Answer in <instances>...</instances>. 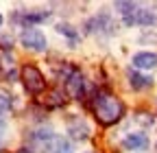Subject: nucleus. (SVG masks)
<instances>
[{"label": "nucleus", "mask_w": 157, "mask_h": 153, "mask_svg": "<svg viewBox=\"0 0 157 153\" xmlns=\"http://www.w3.org/2000/svg\"><path fill=\"white\" fill-rule=\"evenodd\" d=\"M94 116L101 125H116L124 116V105L109 92H98L94 101Z\"/></svg>", "instance_id": "obj_1"}, {"label": "nucleus", "mask_w": 157, "mask_h": 153, "mask_svg": "<svg viewBox=\"0 0 157 153\" xmlns=\"http://www.w3.org/2000/svg\"><path fill=\"white\" fill-rule=\"evenodd\" d=\"M131 64L135 70H153V68H157V53H151V50L135 53Z\"/></svg>", "instance_id": "obj_7"}, {"label": "nucleus", "mask_w": 157, "mask_h": 153, "mask_svg": "<svg viewBox=\"0 0 157 153\" xmlns=\"http://www.w3.org/2000/svg\"><path fill=\"white\" fill-rule=\"evenodd\" d=\"M135 120L140 123V125H144L146 129H153V127H157V120H155V116H151V114H144V112H140L135 116Z\"/></svg>", "instance_id": "obj_14"}, {"label": "nucleus", "mask_w": 157, "mask_h": 153, "mask_svg": "<svg viewBox=\"0 0 157 153\" xmlns=\"http://www.w3.org/2000/svg\"><path fill=\"white\" fill-rule=\"evenodd\" d=\"M5 109H11V99L5 92H0V112H5Z\"/></svg>", "instance_id": "obj_16"}, {"label": "nucleus", "mask_w": 157, "mask_h": 153, "mask_svg": "<svg viewBox=\"0 0 157 153\" xmlns=\"http://www.w3.org/2000/svg\"><path fill=\"white\" fill-rule=\"evenodd\" d=\"M57 33H61V35H66V37H70L72 42H76V37H78V33H76V29H72L70 24H57Z\"/></svg>", "instance_id": "obj_15"}, {"label": "nucleus", "mask_w": 157, "mask_h": 153, "mask_svg": "<svg viewBox=\"0 0 157 153\" xmlns=\"http://www.w3.org/2000/svg\"><path fill=\"white\" fill-rule=\"evenodd\" d=\"M157 22V13L151 11V9H137L131 18H127L124 24L127 26H133V24H140V26H151Z\"/></svg>", "instance_id": "obj_8"}, {"label": "nucleus", "mask_w": 157, "mask_h": 153, "mask_svg": "<svg viewBox=\"0 0 157 153\" xmlns=\"http://www.w3.org/2000/svg\"><path fill=\"white\" fill-rule=\"evenodd\" d=\"M55 140H57V136L52 133V129L46 127V125H44V127H37V129L31 133V144H33L37 151H42V153H46V151L52 153Z\"/></svg>", "instance_id": "obj_4"}, {"label": "nucleus", "mask_w": 157, "mask_h": 153, "mask_svg": "<svg viewBox=\"0 0 157 153\" xmlns=\"http://www.w3.org/2000/svg\"><path fill=\"white\" fill-rule=\"evenodd\" d=\"M122 147L127 151H146L148 149V138L142 131H133V133H127L122 138Z\"/></svg>", "instance_id": "obj_6"}, {"label": "nucleus", "mask_w": 157, "mask_h": 153, "mask_svg": "<svg viewBox=\"0 0 157 153\" xmlns=\"http://www.w3.org/2000/svg\"><path fill=\"white\" fill-rule=\"evenodd\" d=\"M52 153H74V147H72V140L66 138V136H59L55 140V147H52Z\"/></svg>", "instance_id": "obj_12"}, {"label": "nucleus", "mask_w": 157, "mask_h": 153, "mask_svg": "<svg viewBox=\"0 0 157 153\" xmlns=\"http://www.w3.org/2000/svg\"><path fill=\"white\" fill-rule=\"evenodd\" d=\"M105 29H107L109 33H111V29H113L109 15H98V18H94V20L87 22V33H101V31H105Z\"/></svg>", "instance_id": "obj_11"}, {"label": "nucleus", "mask_w": 157, "mask_h": 153, "mask_svg": "<svg viewBox=\"0 0 157 153\" xmlns=\"http://www.w3.org/2000/svg\"><path fill=\"white\" fill-rule=\"evenodd\" d=\"M0 24H2V15H0Z\"/></svg>", "instance_id": "obj_19"}, {"label": "nucleus", "mask_w": 157, "mask_h": 153, "mask_svg": "<svg viewBox=\"0 0 157 153\" xmlns=\"http://www.w3.org/2000/svg\"><path fill=\"white\" fill-rule=\"evenodd\" d=\"M113 7H116L118 11H120V13H122V20L131 18V15L137 11V5H135V2H116Z\"/></svg>", "instance_id": "obj_13"}, {"label": "nucleus", "mask_w": 157, "mask_h": 153, "mask_svg": "<svg viewBox=\"0 0 157 153\" xmlns=\"http://www.w3.org/2000/svg\"><path fill=\"white\" fill-rule=\"evenodd\" d=\"M66 92L70 94L72 99L76 101H81L83 99V94H85V83H83V74L78 72V70H70V74L66 76Z\"/></svg>", "instance_id": "obj_5"}, {"label": "nucleus", "mask_w": 157, "mask_h": 153, "mask_svg": "<svg viewBox=\"0 0 157 153\" xmlns=\"http://www.w3.org/2000/svg\"><path fill=\"white\" fill-rule=\"evenodd\" d=\"M2 129H5V118L0 116V131H2Z\"/></svg>", "instance_id": "obj_17"}, {"label": "nucleus", "mask_w": 157, "mask_h": 153, "mask_svg": "<svg viewBox=\"0 0 157 153\" xmlns=\"http://www.w3.org/2000/svg\"><path fill=\"white\" fill-rule=\"evenodd\" d=\"M20 79H22L29 94H42L46 90V79L35 66H24L20 70Z\"/></svg>", "instance_id": "obj_2"}, {"label": "nucleus", "mask_w": 157, "mask_h": 153, "mask_svg": "<svg viewBox=\"0 0 157 153\" xmlns=\"http://www.w3.org/2000/svg\"><path fill=\"white\" fill-rule=\"evenodd\" d=\"M17 153H31V149H20Z\"/></svg>", "instance_id": "obj_18"}, {"label": "nucleus", "mask_w": 157, "mask_h": 153, "mask_svg": "<svg viewBox=\"0 0 157 153\" xmlns=\"http://www.w3.org/2000/svg\"><path fill=\"white\" fill-rule=\"evenodd\" d=\"M127 79H129V85H131L133 90H146V88L153 85V79H151V76H148V74H142L140 70H135V68L129 70Z\"/></svg>", "instance_id": "obj_10"}, {"label": "nucleus", "mask_w": 157, "mask_h": 153, "mask_svg": "<svg viewBox=\"0 0 157 153\" xmlns=\"http://www.w3.org/2000/svg\"><path fill=\"white\" fill-rule=\"evenodd\" d=\"M68 133H70L74 140H87L90 127H87V123H85L81 116H72V118L68 120Z\"/></svg>", "instance_id": "obj_9"}, {"label": "nucleus", "mask_w": 157, "mask_h": 153, "mask_svg": "<svg viewBox=\"0 0 157 153\" xmlns=\"http://www.w3.org/2000/svg\"><path fill=\"white\" fill-rule=\"evenodd\" d=\"M20 44L24 48L33 50V53H44L48 48V42H46V35L39 31V29H24L22 35H20Z\"/></svg>", "instance_id": "obj_3"}]
</instances>
